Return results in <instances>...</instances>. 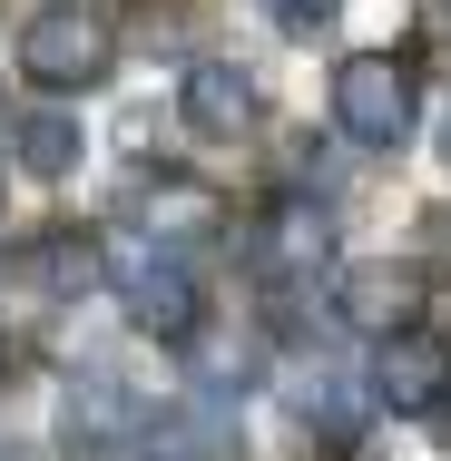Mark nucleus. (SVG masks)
Returning <instances> with one entry per match:
<instances>
[{"label": "nucleus", "instance_id": "obj_1", "mask_svg": "<svg viewBox=\"0 0 451 461\" xmlns=\"http://www.w3.org/2000/svg\"><path fill=\"white\" fill-rule=\"evenodd\" d=\"M108 69H118V30L98 0H40L20 20V79L40 98H89Z\"/></svg>", "mask_w": 451, "mask_h": 461}, {"label": "nucleus", "instance_id": "obj_2", "mask_svg": "<svg viewBox=\"0 0 451 461\" xmlns=\"http://www.w3.org/2000/svg\"><path fill=\"white\" fill-rule=\"evenodd\" d=\"M108 285H118V304L138 314V334H158V344H196V334H206V294H196L177 246L118 236V246H108Z\"/></svg>", "mask_w": 451, "mask_h": 461}, {"label": "nucleus", "instance_id": "obj_3", "mask_svg": "<svg viewBox=\"0 0 451 461\" xmlns=\"http://www.w3.org/2000/svg\"><path fill=\"white\" fill-rule=\"evenodd\" d=\"M334 128L373 148V158H402L412 148V128H422V79L402 69V59H383V50H363L334 69Z\"/></svg>", "mask_w": 451, "mask_h": 461}, {"label": "nucleus", "instance_id": "obj_4", "mask_svg": "<svg viewBox=\"0 0 451 461\" xmlns=\"http://www.w3.org/2000/svg\"><path fill=\"white\" fill-rule=\"evenodd\" d=\"M246 266L275 294H304L314 276H334V216L314 196H275L266 216H256V236H246Z\"/></svg>", "mask_w": 451, "mask_h": 461}, {"label": "nucleus", "instance_id": "obj_5", "mask_svg": "<svg viewBox=\"0 0 451 461\" xmlns=\"http://www.w3.org/2000/svg\"><path fill=\"white\" fill-rule=\"evenodd\" d=\"M334 314L354 324V334H412L422 324V266H402V256H354V266H334Z\"/></svg>", "mask_w": 451, "mask_h": 461}, {"label": "nucleus", "instance_id": "obj_6", "mask_svg": "<svg viewBox=\"0 0 451 461\" xmlns=\"http://www.w3.org/2000/svg\"><path fill=\"white\" fill-rule=\"evenodd\" d=\"M158 422H148V402L118 383V373H79L69 383V461H108V452H128V442H148Z\"/></svg>", "mask_w": 451, "mask_h": 461}, {"label": "nucleus", "instance_id": "obj_7", "mask_svg": "<svg viewBox=\"0 0 451 461\" xmlns=\"http://www.w3.org/2000/svg\"><path fill=\"white\" fill-rule=\"evenodd\" d=\"M373 402L383 412H432L451 402V344L442 334H383V354H373Z\"/></svg>", "mask_w": 451, "mask_h": 461}, {"label": "nucleus", "instance_id": "obj_8", "mask_svg": "<svg viewBox=\"0 0 451 461\" xmlns=\"http://www.w3.org/2000/svg\"><path fill=\"white\" fill-rule=\"evenodd\" d=\"M177 108H186V128H196V138H216V148H226V138H246V128L266 118L256 69H236V59H196V69L177 79Z\"/></svg>", "mask_w": 451, "mask_h": 461}, {"label": "nucleus", "instance_id": "obj_9", "mask_svg": "<svg viewBox=\"0 0 451 461\" xmlns=\"http://www.w3.org/2000/svg\"><path fill=\"white\" fill-rule=\"evenodd\" d=\"M10 276H20V285H40V294H59V304H79V294L108 276V246H89L79 226H40V236L10 256Z\"/></svg>", "mask_w": 451, "mask_h": 461}, {"label": "nucleus", "instance_id": "obj_10", "mask_svg": "<svg viewBox=\"0 0 451 461\" xmlns=\"http://www.w3.org/2000/svg\"><path fill=\"white\" fill-rule=\"evenodd\" d=\"M148 442H158V461H236V422L216 412V393H196V402H177Z\"/></svg>", "mask_w": 451, "mask_h": 461}, {"label": "nucleus", "instance_id": "obj_11", "mask_svg": "<svg viewBox=\"0 0 451 461\" xmlns=\"http://www.w3.org/2000/svg\"><path fill=\"white\" fill-rule=\"evenodd\" d=\"M10 148H20V167H30V177H69V167L89 158L69 108H30V118H10Z\"/></svg>", "mask_w": 451, "mask_h": 461}, {"label": "nucleus", "instance_id": "obj_12", "mask_svg": "<svg viewBox=\"0 0 451 461\" xmlns=\"http://www.w3.org/2000/svg\"><path fill=\"white\" fill-rule=\"evenodd\" d=\"M294 422H304V432H324V442H344V432H354V422H363L354 383H344V373H334V364L294 373Z\"/></svg>", "mask_w": 451, "mask_h": 461}, {"label": "nucleus", "instance_id": "obj_13", "mask_svg": "<svg viewBox=\"0 0 451 461\" xmlns=\"http://www.w3.org/2000/svg\"><path fill=\"white\" fill-rule=\"evenodd\" d=\"M266 10L284 20V30H294V40H304V30H324V20L344 10V0H266Z\"/></svg>", "mask_w": 451, "mask_h": 461}, {"label": "nucleus", "instance_id": "obj_14", "mask_svg": "<svg viewBox=\"0 0 451 461\" xmlns=\"http://www.w3.org/2000/svg\"><path fill=\"white\" fill-rule=\"evenodd\" d=\"M442 158H451V118H442Z\"/></svg>", "mask_w": 451, "mask_h": 461}]
</instances>
